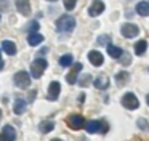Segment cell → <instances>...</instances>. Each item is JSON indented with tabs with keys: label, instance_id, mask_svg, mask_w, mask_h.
Instances as JSON below:
<instances>
[{
	"label": "cell",
	"instance_id": "6",
	"mask_svg": "<svg viewBox=\"0 0 149 141\" xmlns=\"http://www.w3.org/2000/svg\"><path fill=\"white\" fill-rule=\"evenodd\" d=\"M120 32H122V35L125 38H132V37H135V35H138L139 29H138V26L132 24V22H125V24H122V27H120Z\"/></svg>",
	"mask_w": 149,
	"mask_h": 141
},
{
	"label": "cell",
	"instance_id": "22",
	"mask_svg": "<svg viewBox=\"0 0 149 141\" xmlns=\"http://www.w3.org/2000/svg\"><path fill=\"white\" fill-rule=\"evenodd\" d=\"M2 133H3L10 141H13L15 138H16V131H15V128L11 127V125H5V127H3V131H2Z\"/></svg>",
	"mask_w": 149,
	"mask_h": 141
},
{
	"label": "cell",
	"instance_id": "15",
	"mask_svg": "<svg viewBox=\"0 0 149 141\" xmlns=\"http://www.w3.org/2000/svg\"><path fill=\"white\" fill-rule=\"evenodd\" d=\"M13 111H15V114L21 115L24 111H26V101L21 99V98H18L16 101H15V104H13Z\"/></svg>",
	"mask_w": 149,
	"mask_h": 141
},
{
	"label": "cell",
	"instance_id": "27",
	"mask_svg": "<svg viewBox=\"0 0 149 141\" xmlns=\"http://www.w3.org/2000/svg\"><path fill=\"white\" fill-rule=\"evenodd\" d=\"M111 38H109V35H103V37H100L98 38V43H107Z\"/></svg>",
	"mask_w": 149,
	"mask_h": 141
},
{
	"label": "cell",
	"instance_id": "32",
	"mask_svg": "<svg viewBox=\"0 0 149 141\" xmlns=\"http://www.w3.org/2000/svg\"><path fill=\"white\" fill-rule=\"evenodd\" d=\"M146 103H148V106H149V95L146 96Z\"/></svg>",
	"mask_w": 149,
	"mask_h": 141
},
{
	"label": "cell",
	"instance_id": "2",
	"mask_svg": "<svg viewBox=\"0 0 149 141\" xmlns=\"http://www.w3.org/2000/svg\"><path fill=\"white\" fill-rule=\"evenodd\" d=\"M47 66H48V63H47L43 58H37V59L32 61V64H31V75H32L34 79H40L42 74L45 72Z\"/></svg>",
	"mask_w": 149,
	"mask_h": 141
},
{
	"label": "cell",
	"instance_id": "19",
	"mask_svg": "<svg viewBox=\"0 0 149 141\" xmlns=\"http://www.w3.org/2000/svg\"><path fill=\"white\" fill-rule=\"evenodd\" d=\"M128 79H130V74L125 72V70H122V72H119L116 75V82H117V85H119V87L125 85V83L128 82Z\"/></svg>",
	"mask_w": 149,
	"mask_h": 141
},
{
	"label": "cell",
	"instance_id": "24",
	"mask_svg": "<svg viewBox=\"0 0 149 141\" xmlns=\"http://www.w3.org/2000/svg\"><path fill=\"white\" fill-rule=\"evenodd\" d=\"M90 80H91V77L88 75V74H85V75L79 80V85H80V87H87L88 83H90Z\"/></svg>",
	"mask_w": 149,
	"mask_h": 141
},
{
	"label": "cell",
	"instance_id": "16",
	"mask_svg": "<svg viewBox=\"0 0 149 141\" xmlns=\"http://www.w3.org/2000/svg\"><path fill=\"white\" fill-rule=\"evenodd\" d=\"M107 53H109V56L111 58H120L123 54V51H122V48H119V47H116V45H111V43H107Z\"/></svg>",
	"mask_w": 149,
	"mask_h": 141
},
{
	"label": "cell",
	"instance_id": "3",
	"mask_svg": "<svg viewBox=\"0 0 149 141\" xmlns=\"http://www.w3.org/2000/svg\"><path fill=\"white\" fill-rule=\"evenodd\" d=\"M13 80H15V85H16L18 88H23V90H26L27 87L31 85V75L26 72V70H19V72H16L15 77H13Z\"/></svg>",
	"mask_w": 149,
	"mask_h": 141
},
{
	"label": "cell",
	"instance_id": "8",
	"mask_svg": "<svg viewBox=\"0 0 149 141\" xmlns=\"http://www.w3.org/2000/svg\"><path fill=\"white\" fill-rule=\"evenodd\" d=\"M80 70H82V64H80V63L74 64V66H72V69H71V72L66 75V80H68V83L74 85V83L77 82V75H79V72H80Z\"/></svg>",
	"mask_w": 149,
	"mask_h": 141
},
{
	"label": "cell",
	"instance_id": "9",
	"mask_svg": "<svg viewBox=\"0 0 149 141\" xmlns=\"http://www.w3.org/2000/svg\"><path fill=\"white\" fill-rule=\"evenodd\" d=\"M59 91H61V85H59V82H52L50 87H48V99H52V101L58 99Z\"/></svg>",
	"mask_w": 149,
	"mask_h": 141
},
{
	"label": "cell",
	"instance_id": "10",
	"mask_svg": "<svg viewBox=\"0 0 149 141\" xmlns=\"http://www.w3.org/2000/svg\"><path fill=\"white\" fill-rule=\"evenodd\" d=\"M16 8L19 10V13L24 15V16L31 15V3H29V0H16Z\"/></svg>",
	"mask_w": 149,
	"mask_h": 141
},
{
	"label": "cell",
	"instance_id": "14",
	"mask_svg": "<svg viewBox=\"0 0 149 141\" xmlns=\"http://www.w3.org/2000/svg\"><path fill=\"white\" fill-rule=\"evenodd\" d=\"M95 87L100 90H106L107 87H109V79H107L106 75H98L96 79H95Z\"/></svg>",
	"mask_w": 149,
	"mask_h": 141
},
{
	"label": "cell",
	"instance_id": "36",
	"mask_svg": "<svg viewBox=\"0 0 149 141\" xmlns=\"http://www.w3.org/2000/svg\"><path fill=\"white\" fill-rule=\"evenodd\" d=\"M148 72H149V67H148Z\"/></svg>",
	"mask_w": 149,
	"mask_h": 141
},
{
	"label": "cell",
	"instance_id": "25",
	"mask_svg": "<svg viewBox=\"0 0 149 141\" xmlns=\"http://www.w3.org/2000/svg\"><path fill=\"white\" fill-rule=\"evenodd\" d=\"M27 31H29L31 34H32V32H37V31H39V22H37V21H31V24L27 26Z\"/></svg>",
	"mask_w": 149,
	"mask_h": 141
},
{
	"label": "cell",
	"instance_id": "23",
	"mask_svg": "<svg viewBox=\"0 0 149 141\" xmlns=\"http://www.w3.org/2000/svg\"><path fill=\"white\" fill-rule=\"evenodd\" d=\"M72 61H74L72 54H63V56L59 58V64H61L63 67H69L72 64Z\"/></svg>",
	"mask_w": 149,
	"mask_h": 141
},
{
	"label": "cell",
	"instance_id": "37",
	"mask_svg": "<svg viewBox=\"0 0 149 141\" xmlns=\"http://www.w3.org/2000/svg\"><path fill=\"white\" fill-rule=\"evenodd\" d=\"M0 59H2V58H0Z\"/></svg>",
	"mask_w": 149,
	"mask_h": 141
},
{
	"label": "cell",
	"instance_id": "29",
	"mask_svg": "<svg viewBox=\"0 0 149 141\" xmlns=\"http://www.w3.org/2000/svg\"><path fill=\"white\" fill-rule=\"evenodd\" d=\"M123 54H125V53H123ZM120 63H123L125 66H128V64H130V56H128V54H125V58H123V61H120Z\"/></svg>",
	"mask_w": 149,
	"mask_h": 141
},
{
	"label": "cell",
	"instance_id": "28",
	"mask_svg": "<svg viewBox=\"0 0 149 141\" xmlns=\"http://www.w3.org/2000/svg\"><path fill=\"white\" fill-rule=\"evenodd\" d=\"M107 128H109V127H107V124H106V122H101V133H106V131H107Z\"/></svg>",
	"mask_w": 149,
	"mask_h": 141
},
{
	"label": "cell",
	"instance_id": "33",
	"mask_svg": "<svg viewBox=\"0 0 149 141\" xmlns=\"http://www.w3.org/2000/svg\"><path fill=\"white\" fill-rule=\"evenodd\" d=\"M52 141H61V140H58V138H56V140H52Z\"/></svg>",
	"mask_w": 149,
	"mask_h": 141
},
{
	"label": "cell",
	"instance_id": "5",
	"mask_svg": "<svg viewBox=\"0 0 149 141\" xmlns=\"http://www.w3.org/2000/svg\"><path fill=\"white\" fill-rule=\"evenodd\" d=\"M66 122H68V125L72 128V130H80V128H84V125H85V119L82 117V115H79V114L69 115V117L66 119Z\"/></svg>",
	"mask_w": 149,
	"mask_h": 141
},
{
	"label": "cell",
	"instance_id": "26",
	"mask_svg": "<svg viewBox=\"0 0 149 141\" xmlns=\"http://www.w3.org/2000/svg\"><path fill=\"white\" fill-rule=\"evenodd\" d=\"M75 3H77V0H64V8L66 10H74Z\"/></svg>",
	"mask_w": 149,
	"mask_h": 141
},
{
	"label": "cell",
	"instance_id": "11",
	"mask_svg": "<svg viewBox=\"0 0 149 141\" xmlns=\"http://www.w3.org/2000/svg\"><path fill=\"white\" fill-rule=\"evenodd\" d=\"M88 59H90V63L93 64V66H101L103 61H104V58H103V54H101L100 51L93 50V51L88 53Z\"/></svg>",
	"mask_w": 149,
	"mask_h": 141
},
{
	"label": "cell",
	"instance_id": "4",
	"mask_svg": "<svg viewBox=\"0 0 149 141\" xmlns=\"http://www.w3.org/2000/svg\"><path fill=\"white\" fill-rule=\"evenodd\" d=\"M122 106L125 109H130V111H133V109L138 107L139 101H138V98L135 96V93H125V95L122 96Z\"/></svg>",
	"mask_w": 149,
	"mask_h": 141
},
{
	"label": "cell",
	"instance_id": "34",
	"mask_svg": "<svg viewBox=\"0 0 149 141\" xmlns=\"http://www.w3.org/2000/svg\"><path fill=\"white\" fill-rule=\"evenodd\" d=\"M48 2H56V0H48Z\"/></svg>",
	"mask_w": 149,
	"mask_h": 141
},
{
	"label": "cell",
	"instance_id": "31",
	"mask_svg": "<svg viewBox=\"0 0 149 141\" xmlns=\"http://www.w3.org/2000/svg\"><path fill=\"white\" fill-rule=\"evenodd\" d=\"M0 141H10V140H8V138H7V136H5V135H3V133H2V135H0Z\"/></svg>",
	"mask_w": 149,
	"mask_h": 141
},
{
	"label": "cell",
	"instance_id": "20",
	"mask_svg": "<svg viewBox=\"0 0 149 141\" xmlns=\"http://www.w3.org/2000/svg\"><path fill=\"white\" fill-rule=\"evenodd\" d=\"M53 128H55V124H53L52 120H43L39 124V130L42 131V133H48V131H52Z\"/></svg>",
	"mask_w": 149,
	"mask_h": 141
},
{
	"label": "cell",
	"instance_id": "18",
	"mask_svg": "<svg viewBox=\"0 0 149 141\" xmlns=\"http://www.w3.org/2000/svg\"><path fill=\"white\" fill-rule=\"evenodd\" d=\"M136 13L139 16H149V2H139L136 5Z\"/></svg>",
	"mask_w": 149,
	"mask_h": 141
},
{
	"label": "cell",
	"instance_id": "17",
	"mask_svg": "<svg viewBox=\"0 0 149 141\" xmlns=\"http://www.w3.org/2000/svg\"><path fill=\"white\" fill-rule=\"evenodd\" d=\"M27 42H29V45L36 47V45H39L43 42V35H40L39 32H32V34H29V37H27Z\"/></svg>",
	"mask_w": 149,
	"mask_h": 141
},
{
	"label": "cell",
	"instance_id": "35",
	"mask_svg": "<svg viewBox=\"0 0 149 141\" xmlns=\"http://www.w3.org/2000/svg\"><path fill=\"white\" fill-rule=\"evenodd\" d=\"M0 119H2V111H0Z\"/></svg>",
	"mask_w": 149,
	"mask_h": 141
},
{
	"label": "cell",
	"instance_id": "1",
	"mask_svg": "<svg viewBox=\"0 0 149 141\" xmlns=\"http://www.w3.org/2000/svg\"><path fill=\"white\" fill-rule=\"evenodd\" d=\"M74 27H75V18L71 15H63L56 21V29L61 34H69V32L74 31Z\"/></svg>",
	"mask_w": 149,
	"mask_h": 141
},
{
	"label": "cell",
	"instance_id": "12",
	"mask_svg": "<svg viewBox=\"0 0 149 141\" xmlns=\"http://www.w3.org/2000/svg\"><path fill=\"white\" fill-rule=\"evenodd\" d=\"M2 50H3L7 54L13 56V54H16V45H15L11 40H3L2 42Z\"/></svg>",
	"mask_w": 149,
	"mask_h": 141
},
{
	"label": "cell",
	"instance_id": "21",
	"mask_svg": "<svg viewBox=\"0 0 149 141\" xmlns=\"http://www.w3.org/2000/svg\"><path fill=\"white\" fill-rule=\"evenodd\" d=\"M146 48H148V42H146V40H139V42H136V45H135V54L141 56V54L146 51Z\"/></svg>",
	"mask_w": 149,
	"mask_h": 141
},
{
	"label": "cell",
	"instance_id": "7",
	"mask_svg": "<svg viewBox=\"0 0 149 141\" xmlns=\"http://www.w3.org/2000/svg\"><path fill=\"white\" fill-rule=\"evenodd\" d=\"M103 11H104V3L101 2V0H95V2L90 5V8H88V15H90L91 18L100 16Z\"/></svg>",
	"mask_w": 149,
	"mask_h": 141
},
{
	"label": "cell",
	"instance_id": "13",
	"mask_svg": "<svg viewBox=\"0 0 149 141\" xmlns=\"http://www.w3.org/2000/svg\"><path fill=\"white\" fill-rule=\"evenodd\" d=\"M85 130L88 133H96V131H101V122L100 120H90L85 124Z\"/></svg>",
	"mask_w": 149,
	"mask_h": 141
},
{
	"label": "cell",
	"instance_id": "30",
	"mask_svg": "<svg viewBox=\"0 0 149 141\" xmlns=\"http://www.w3.org/2000/svg\"><path fill=\"white\" fill-rule=\"evenodd\" d=\"M138 125H139V128H146V120H144V119H139Z\"/></svg>",
	"mask_w": 149,
	"mask_h": 141
}]
</instances>
